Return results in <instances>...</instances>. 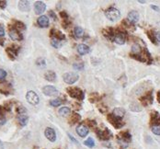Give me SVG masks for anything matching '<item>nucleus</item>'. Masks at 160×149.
<instances>
[{
    "label": "nucleus",
    "mask_w": 160,
    "mask_h": 149,
    "mask_svg": "<svg viewBox=\"0 0 160 149\" xmlns=\"http://www.w3.org/2000/svg\"><path fill=\"white\" fill-rule=\"evenodd\" d=\"M9 37L13 41H21L23 39L22 34L16 29H12L9 30Z\"/></svg>",
    "instance_id": "15"
},
{
    "label": "nucleus",
    "mask_w": 160,
    "mask_h": 149,
    "mask_svg": "<svg viewBox=\"0 0 160 149\" xmlns=\"http://www.w3.org/2000/svg\"><path fill=\"white\" fill-rule=\"evenodd\" d=\"M132 135L129 132H121L120 133V134L118 135V139L119 142L121 144V145H123L124 147H126L128 145V143L131 141Z\"/></svg>",
    "instance_id": "3"
},
{
    "label": "nucleus",
    "mask_w": 160,
    "mask_h": 149,
    "mask_svg": "<svg viewBox=\"0 0 160 149\" xmlns=\"http://www.w3.org/2000/svg\"><path fill=\"white\" fill-rule=\"evenodd\" d=\"M105 16L110 20H111V21H116V20H118L119 18H120L121 13H120V11L117 8H115L113 7H111V8H109L105 11Z\"/></svg>",
    "instance_id": "2"
},
{
    "label": "nucleus",
    "mask_w": 160,
    "mask_h": 149,
    "mask_svg": "<svg viewBox=\"0 0 160 149\" xmlns=\"http://www.w3.org/2000/svg\"><path fill=\"white\" fill-rule=\"evenodd\" d=\"M68 136H69V138H70V140H72L74 143H76V144H78V141H76L75 138H74V136H72L71 134H68Z\"/></svg>",
    "instance_id": "48"
},
{
    "label": "nucleus",
    "mask_w": 160,
    "mask_h": 149,
    "mask_svg": "<svg viewBox=\"0 0 160 149\" xmlns=\"http://www.w3.org/2000/svg\"><path fill=\"white\" fill-rule=\"evenodd\" d=\"M112 114H113L115 117H116L117 119L121 120V119L123 118L124 114H125V110H124V109H123V108H115V109L113 110Z\"/></svg>",
    "instance_id": "19"
},
{
    "label": "nucleus",
    "mask_w": 160,
    "mask_h": 149,
    "mask_svg": "<svg viewBox=\"0 0 160 149\" xmlns=\"http://www.w3.org/2000/svg\"><path fill=\"white\" fill-rule=\"evenodd\" d=\"M156 40L160 42V32H158V33L156 34Z\"/></svg>",
    "instance_id": "51"
},
{
    "label": "nucleus",
    "mask_w": 160,
    "mask_h": 149,
    "mask_svg": "<svg viewBox=\"0 0 160 149\" xmlns=\"http://www.w3.org/2000/svg\"><path fill=\"white\" fill-rule=\"evenodd\" d=\"M99 111H101L102 113H105L106 111H107V110H108V108L106 106H104V105H99Z\"/></svg>",
    "instance_id": "43"
},
{
    "label": "nucleus",
    "mask_w": 160,
    "mask_h": 149,
    "mask_svg": "<svg viewBox=\"0 0 160 149\" xmlns=\"http://www.w3.org/2000/svg\"><path fill=\"white\" fill-rule=\"evenodd\" d=\"M152 132L156 134V135H160V125H157V124H155V125H152L151 127Z\"/></svg>",
    "instance_id": "34"
},
{
    "label": "nucleus",
    "mask_w": 160,
    "mask_h": 149,
    "mask_svg": "<svg viewBox=\"0 0 160 149\" xmlns=\"http://www.w3.org/2000/svg\"><path fill=\"white\" fill-rule=\"evenodd\" d=\"M70 24H71V22H70L68 20H63V26L65 27L66 29L68 28V26H69Z\"/></svg>",
    "instance_id": "44"
},
{
    "label": "nucleus",
    "mask_w": 160,
    "mask_h": 149,
    "mask_svg": "<svg viewBox=\"0 0 160 149\" xmlns=\"http://www.w3.org/2000/svg\"><path fill=\"white\" fill-rule=\"evenodd\" d=\"M107 119H108V121L110 122L115 128H117V129L121 128V126L123 125V123L121 122V120L117 119V118L115 117L112 113H111V114H108Z\"/></svg>",
    "instance_id": "10"
},
{
    "label": "nucleus",
    "mask_w": 160,
    "mask_h": 149,
    "mask_svg": "<svg viewBox=\"0 0 160 149\" xmlns=\"http://www.w3.org/2000/svg\"><path fill=\"white\" fill-rule=\"evenodd\" d=\"M49 15H50V17H52V18H53V20H57V18H56V15L54 14V11L51 10V11L49 12Z\"/></svg>",
    "instance_id": "45"
},
{
    "label": "nucleus",
    "mask_w": 160,
    "mask_h": 149,
    "mask_svg": "<svg viewBox=\"0 0 160 149\" xmlns=\"http://www.w3.org/2000/svg\"><path fill=\"white\" fill-rule=\"evenodd\" d=\"M18 121L20 122V124L21 126H25L26 124L28 123V121H29V117L26 115V114H20L18 117Z\"/></svg>",
    "instance_id": "24"
},
{
    "label": "nucleus",
    "mask_w": 160,
    "mask_h": 149,
    "mask_svg": "<svg viewBox=\"0 0 160 149\" xmlns=\"http://www.w3.org/2000/svg\"><path fill=\"white\" fill-rule=\"evenodd\" d=\"M151 8L154 9V10H156V11H159V8L156 7V6H155V5H152L151 6Z\"/></svg>",
    "instance_id": "49"
},
{
    "label": "nucleus",
    "mask_w": 160,
    "mask_h": 149,
    "mask_svg": "<svg viewBox=\"0 0 160 149\" xmlns=\"http://www.w3.org/2000/svg\"><path fill=\"white\" fill-rule=\"evenodd\" d=\"M140 101L144 106H148V105L153 103V94L152 92H147L145 94L140 98Z\"/></svg>",
    "instance_id": "9"
},
{
    "label": "nucleus",
    "mask_w": 160,
    "mask_h": 149,
    "mask_svg": "<svg viewBox=\"0 0 160 149\" xmlns=\"http://www.w3.org/2000/svg\"><path fill=\"white\" fill-rule=\"evenodd\" d=\"M42 92L44 95L49 96V97H54L58 95L59 91L57 90L54 86H45L42 89Z\"/></svg>",
    "instance_id": "5"
},
{
    "label": "nucleus",
    "mask_w": 160,
    "mask_h": 149,
    "mask_svg": "<svg viewBox=\"0 0 160 149\" xmlns=\"http://www.w3.org/2000/svg\"><path fill=\"white\" fill-rule=\"evenodd\" d=\"M3 36H5V30L3 27L0 26V37H3Z\"/></svg>",
    "instance_id": "47"
},
{
    "label": "nucleus",
    "mask_w": 160,
    "mask_h": 149,
    "mask_svg": "<svg viewBox=\"0 0 160 149\" xmlns=\"http://www.w3.org/2000/svg\"><path fill=\"white\" fill-rule=\"evenodd\" d=\"M87 125H89L90 127H96V125H97V123H96L95 121H92V120H87V122H86Z\"/></svg>",
    "instance_id": "40"
},
{
    "label": "nucleus",
    "mask_w": 160,
    "mask_h": 149,
    "mask_svg": "<svg viewBox=\"0 0 160 149\" xmlns=\"http://www.w3.org/2000/svg\"><path fill=\"white\" fill-rule=\"evenodd\" d=\"M46 9V5L42 1H36L34 4V10L37 15L42 14Z\"/></svg>",
    "instance_id": "12"
},
{
    "label": "nucleus",
    "mask_w": 160,
    "mask_h": 149,
    "mask_svg": "<svg viewBox=\"0 0 160 149\" xmlns=\"http://www.w3.org/2000/svg\"><path fill=\"white\" fill-rule=\"evenodd\" d=\"M141 51H142V48L137 43H134V44L132 46V53L133 55H139L141 54Z\"/></svg>",
    "instance_id": "25"
},
{
    "label": "nucleus",
    "mask_w": 160,
    "mask_h": 149,
    "mask_svg": "<svg viewBox=\"0 0 160 149\" xmlns=\"http://www.w3.org/2000/svg\"><path fill=\"white\" fill-rule=\"evenodd\" d=\"M112 40L114 42H116L117 44L123 45V44H124V42L126 41V34L123 32H118L117 33L114 34V37Z\"/></svg>",
    "instance_id": "6"
},
{
    "label": "nucleus",
    "mask_w": 160,
    "mask_h": 149,
    "mask_svg": "<svg viewBox=\"0 0 160 149\" xmlns=\"http://www.w3.org/2000/svg\"><path fill=\"white\" fill-rule=\"evenodd\" d=\"M10 89H11V86H10L9 84H8V83H0V92H1L2 94L8 95V93L10 92Z\"/></svg>",
    "instance_id": "21"
},
{
    "label": "nucleus",
    "mask_w": 160,
    "mask_h": 149,
    "mask_svg": "<svg viewBox=\"0 0 160 149\" xmlns=\"http://www.w3.org/2000/svg\"><path fill=\"white\" fill-rule=\"evenodd\" d=\"M74 33H75V36L76 37V38H82L83 35H84V30H83V29L79 26H76L74 30Z\"/></svg>",
    "instance_id": "27"
},
{
    "label": "nucleus",
    "mask_w": 160,
    "mask_h": 149,
    "mask_svg": "<svg viewBox=\"0 0 160 149\" xmlns=\"http://www.w3.org/2000/svg\"><path fill=\"white\" fill-rule=\"evenodd\" d=\"M67 92L70 97L75 99H78V101H83L85 98L84 92L78 88H68Z\"/></svg>",
    "instance_id": "1"
},
{
    "label": "nucleus",
    "mask_w": 160,
    "mask_h": 149,
    "mask_svg": "<svg viewBox=\"0 0 160 149\" xmlns=\"http://www.w3.org/2000/svg\"><path fill=\"white\" fill-rule=\"evenodd\" d=\"M26 98L28 102L31 105H36L39 103V97L34 91H29L26 95Z\"/></svg>",
    "instance_id": "7"
},
{
    "label": "nucleus",
    "mask_w": 160,
    "mask_h": 149,
    "mask_svg": "<svg viewBox=\"0 0 160 149\" xmlns=\"http://www.w3.org/2000/svg\"><path fill=\"white\" fill-rule=\"evenodd\" d=\"M37 23H38V25H39V26L42 27V28H47V27L49 26V23H50V22H49V18H48V17L42 15V16H41V17L37 20Z\"/></svg>",
    "instance_id": "16"
},
{
    "label": "nucleus",
    "mask_w": 160,
    "mask_h": 149,
    "mask_svg": "<svg viewBox=\"0 0 160 149\" xmlns=\"http://www.w3.org/2000/svg\"><path fill=\"white\" fill-rule=\"evenodd\" d=\"M36 64L38 66H40V67H45L46 66V62L45 60H44L43 58H39L37 60L36 62Z\"/></svg>",
    "instance_id": "36"
},
{
    "label": "nucleus",
    "mask_w": 160,
    "mask_h": 149,
    "mask_svg": "<svg viewBox=\"0 0 160 149\" xmlns=\"http://www.w3.org/2000/svg\"><path fill=\"white\" fill-rule=\"evenodd\" d=\"M90 97H93V98H89L90 102H95L96 101H98V99L99 98V96L97 94V93H93V94L90 95Z\"/></svg>",
    "instance_id": "38"
},
{
    "label": "nucleus",
    "mask_w": 160,
    "mask_h": 149,
    "mask_svg": "<svg viewBox=\"0 0 160 149\" xmlns=\"http://www.w3.org/2000/svg\"><path fill=\"white\" fill-rule=\"evenodd\" d=\"M11 108H12V104H11V103H9V102L5 103V105H4V109H5L6 110L10 111V110H11Z\"/></svg>",
    "instance_id": "41"
},
{
    "label": "nucleus",
    "mask_w": 160,
    "mask_h": 149,
    "mask_svg": "<svg viewBox=\"0 0 160 149\" xmlns=\"http://www.w3.org/2000/svg\"><path fill=\"white\" fill-rule=\"evenodd\" d=\"M81 120V116L78 113H73L71 115V117H70L69 119V123L70 124H75L76 122H78L79 121Z\"/></svg>",
    "instance_id": "26"
},
{
    "label": "nucleus",
    "mask_w": 160,
    "mask_h": 149,
    "mask_svg": "<svg viewBox=\"0 0 160 149\" xmlns=\"http://www.w3.org/2000/svg\"><path fill=\"white\" fill-rule=\"evenodd\" d=\"M60 16L62 17L63 20H68V14L66 13V11H62V12H60Z\"/></svg>",
    "instance_id": "42"
},
{
    "label": "nucleus",
    "mask_w": 160,
    "mask_h": 149,
    "mask_svg": "<svg viewBox=\"0 0 160 149\" xmlns=\"http://www.w3.org/2000/svg\"><path fill=\"white\" fill-rule=\"evenodd\" d=\"M151 122L153 123V125H155V124L160 125V115L156 111L151 112Z\"/></svg>",
    "instance_id": "20"
},
{
    "label": "nucleus",
    "mask_w": 160,
    "mask_h": 149,
    "mask_svg": "<svg viewBox=\"0 0 160 149\" xmlns=\"http://www.w3.org/2000/svg\"><path fill=\"white\" fill-rule=\"evenodd\" d=\"M147 36L153 43L156 44V34H154V32L150 30V32H147Z\"/></svg>",
    "instance_id": "32"
},
{
    "label": "nucleus",
    "mask_w": 160,
    "mask_h": 149,
    "mask_svg": "<svg viewBox=\"0 0 160 149\" xmlns=\"http://www.w3.org/2000/svg\"><path fill=\"white\" fill-rule=\"evenodd\" d=\"M96 133H97L98 137L100 140H108V139H110L112 136V134L111 133L110 130H108V129H105L104 131L98 129L97 131H96Z\"/></svg>",
    "instance_id": "8"
},
{
    "label": "nucleus",
    "mask_w": 160,
    "mask_h": 149,
    "mask_svg": "<svg viewBox=\"0 0 160 149\" xmlns=\"http://www.w3.org/2000/svg\"><path fill=\"white\" fill-rule=\"evenodd\" d=\"M70 112H71V110H70L68 107H63L59 110V114L61 116H66L68 115Z\"/></svg>",
    "instance_id": "30"
},
{
    "label": "nucleus",
    "mask_w": 160,
    "mask_h": 149,
    "mask_svg": "<svg viewBox=\"0 0 160 149\" xmlns=\"http://www.w3.org/2000/svg\"><path fill=\"white\" fill-rule=\"evenodd\" d=\"M44 78L50 82H54L56 79V74L54 71H48L44 74Z\"/></svg>",
    "instance_id": "23"
},
{
    "label": "nucleus",
    "mask_w": 160,
    "mask_h": 149,
    "mask_svg": "<svg viewBox=\"0 0 160 149\" xmlns=\"http://www.w3.org/2000/svg\"><path fill=\"white\" fill-rule=\"evenodd\" d=\"M18 46H12L11 47H8L7 48V50H6V52H7L8 55V57L11 59V60H14L16 58V56L18 55Z\"/></svg>",
    "instance_id": "14"
},
{
    "label": "nucleus",
    "mask_w": 160,
    "mask_h": 149,
    "mask_svg": "<svg viewBox=\"0 0 160 149\" xmlns=\"http://www.w3.org/2000/svg\"><path fill=\"white\" fill-rule=\"evenodd\" d=\"M84 144H85L87 146H88L89 148H92V147H94V145H95V142H94V140H93L91 137H89V138H87V139L84 142Z\"/></svg>",
    "instance_id": "33"
},
{
    "label": "nucleus",
    "mask_w": 160,
    "mask_h": 149,
    "mask_svg": "<svg viewBox=\"0 0 160 149\" xmlns=\"http://www.w3.org/2000/svg\"><path fill=\"white\" fill-rule=\"evenodd\" d=\"M140 3H142V4H144L145 3V1H139Z\"/></svg>",
    "instance_id": "53"
},
{
    "label": "nucleus",
    "mask_w": 160,
    "mask_h": 149,
    "mask_svg": "<svg viewBox=\"0 0 160 149\" xmlns=\"http://www.w3.org/2000/svg\"><path fill=\"white\" fill-rule=\"evenodd\" d=\"M4 108L3 107H1V106H0V116H1V115H3L4 114Z\"/></svg>",
    "instance_id": "50"
},
{
    "label": "nucleus",
    "mask_w": 160,
    "mask_h": 149,
    "mask_svg": "<svg viewBox=\"0 0 160 149\" xmlns=\"http://www.w3.org/2000/svg\"><path fill=\"white\" fill-rule=\"evenodd\" d=\"M15 29L17 30H24L25 29H26V26H25V24L20 22V21H16L15 22Z\"/></svg>",
    "instance_id": "31"
},
{
    "label": "nucleus",
    "mask_w": 160,
    "mask_h": 149,
    "mask_svg": "<svg viewBox=\"0 0 160 149\" xmlns=\"http://www.w3.org/2000/svg\"><path fill=\"white\" fill-rule=\"evenodd\" d=\"M62 41H59V40H56V39H53L52 40V45L54 47V48H60L61 46H62Z\"/></svg>",
    "instance_id": "35"
},
{
    "label": "nucleus",
    "mask_w": 160,
    "mask_h": 149,
    "mask_svg": "<svg viewBox=\"0 0 160 149\" xmlns=\"http://www.w3.org/2000/svg\"><path fill=\"white\" fill-rule=\"evenodd\" d=\"M7 7V1H0V8H5Z\"/></svg>",
    "instance_id": "46"
},
{
    "label": "nucleus",
    "mask_w": 160,
    "mask_h": 149,
    "mask_svg": "<svg viewBox=\"0 0 160 149\" xmlns=\"http://www.w3.org/2000/svg\"><path fill=\"white\" fill-rule=\"evenodd\" d=\"M157 99H158V102L160 103V91L157 93Z\"/></svg>",
    "instance_id": "52"
},
{
    "label": "nucleus",
    "mask_w": 160,
    "mask_h": 149,
    "mask_svg": "<svg viewBox=\"0 0 160 149\" xmlns=\"http://www.w3.org/2000/svg\"><path fill=\"white\" fill-rule=\"evenodd\" d=\"M89 51H90V49H89V47L87 45H86V44H79L78 46V52L81 55H84V54L88 53Z\"/></svg>",
    "instance_id": "22"
},
{
    "label": "nucleus",
    "mask_w": 160,
    "mask_h": 149,
    "mask_svg": "<svg viewBox=\"0 0 160 149\" xmlns=\"http://www.w3.org/2000/svg\"><path fill=\"white\" fill-rule=\"evenodd\" d=\"M63 80H65V82L69 84V85H72V84L75 83L79 78L78 74H75V73H66V74H63Z\"/></svg>",
    "instance_id": "4"
},
{
    "label": "nucleus",
    "mask_w": 160,
    "mask_h": 149,
    "mask_svg": "<svg viewBox=\"0 0 160 149\" xmlns=\"http://www.w3.org/2000/svg\"><path fill=\"white\" fill-rule=\"evenodd\" d=\"M76 133H78V134L80 137H86L89 133L88 127L86 124H79V125L76 127Z\"/></svg>",
    "instance_id": "11"
},
{
    "label": "nucleus",
    "mask_w": 160,
    "mask_h": 149,
    "mask_svg": "<svg viewBox=\"0 0 160 149\" xmlns=\"http://www.w3.org/2000/svg\"><path fill=\"white\" fill-rule=\"evenodd\" d=\"M73 67H74V69H75V70H83L84 69V64L83 63H75V64H74V65H73Z\"/></svg>",
    "instance_id": "37"
},
{
    "label": "nucleus",
    "mask_w": 160,
    "mask_h": 149,
    "mask_svg": "<svg viewBox=\"0 0 160 149\" xmlns=\"http://www.w3.org/2000/svg\"><path fill=\"white\" fill-rule=\"evenodd\" d=\"M44 134H45V137L51 141V142H55L56 140V134L54 132V130L51 127H47L44 131Z\"/></svg>",
    "instance_id": "13"
},
{
    "label": "nucleus",
    "mask_w": 160,
    "mask_h": 149,
    "mask_svg": "<svg viewBox=\"0 0 160 149\" xmlns=\"http://www.w3.org/2000/svg\"><path fill=\"white\" fill-rule=\"evenodd\" d=\"M18 9L22 12H27L30 11V6L29 1H25V0H21V1L18 2Z\"/></svg>",
    "instance_id": "18"
},
{
    "label": "nucleus",
    "mask_w": 160,
    "mask_h": 149,
    "mask_svg": "<svg viewBox=\"0 0 160 149\" xmlns=\"http://www.w3.org/2000/svg\"><path fill=\"white\" fill-rule=\"evenodd\" d=\"M54 39L59 40V41H61L66 39L65 34H63V33L60 32V30H55V32H54Z\"/></svg>",
    "instance_id": "29"
},
{
    "label": "nucleus",
    "mask_w": 160,
    "mask_h": 149,
    "mask_svg": "<svg viewBox=\"0 0 160 149\" xmlns=\"http://www.w3.org/2000/svg\"><path fill=\"white\" fill-rule=\"evenodd\" d=\"M63 101L61 98H54V99H52V101H50V105L53 107H58L60 106V105L62 104Z\"/></svg>",
    "instance_id": "28"
},
{
    "label": "nucleus",
    "mask_w": 160,
    "mask_h": 149,
    "mask_svg": "<svg viewBox=\"0 0 160 149\" xmlns=\"http://www.w3.org/2000/svg\"><path fill=\"white\" fill-rule=\"evenodd\" d=\"M128 20H129L132 24H134L138 22L139 20V13L136 11H131L129 14H128Z\"/></svg>",
    "instance_id": "17"
},
{
    "label": "nucleus",
    "mask_w": 160,
    "mask_h": 149,
    "mask_svg": "<svg viewBox=\"0 0 160 149\" xmlns=\"http://www.w3.org/2000/svg\"><path fill=\"white\" fill-rule=\"evenodd\" d=\"M6 77H7V72H6L4 69H1V68H0V80L4 79Z\"/></svg>",
    "instance_id": "39"
}]
</instances>
